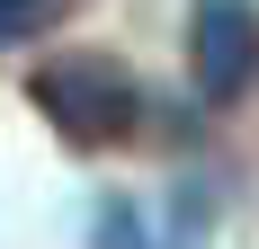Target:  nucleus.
Listing matches in <instances>:
<instances>
[{
  "mask_svg": "<svg viewBox=\"0 0 259 249\" xmlns=\"http://www.w3.org/2000/svg\"><path fill=\"white\" fill-rule=\"evenodd\" d=\"M27 107L63 134L72 151H116L143 116V89L116 53H54L27 72Z\"/></svg>",
  "mask_w": 259,
  "mask_h": 249,
  "instance_id": "f257e3e1",
  "label": "nucleus"
},
{
  "mask_svg": "<svg viewBox=\"0 0 259 249\" xmlns=\"http://www.w3.org/2000/svg\"><path fill=\"white\" fill-rule=\"evenodd\" d=\"M188 63H197V89L214 107H233L259 72V9L250 0H197L188 18Z\"/></svg>",
  "mask_w": 259,
  "mask_h": 249,
  "instance_id": "f03ea898",
  "label": "nucleus"
},
{
  "mask_svg": "<svg viewBox=\"0 0 259 249\" xmlns=\"http://www.w3.org/2000/svg\"><path fill=\"white\" fill-rule=\"evenodd\" d=\"M90 249H170L152 231V214H143V205H125V196H107L99 214H90Z\"/></svg>",
  "mask_w": 259,
  "mask_h": 249,
  "instance_id": "7ed1b4c3",
  "label": "nucleus"
},
{
  "mask_svg": "<svg viewBox=\"0 0 259 249\" xmlns=\"http://www.w3.org/2000/svg\"><path fill=\"white\" fill-rule=\"evenodd\" d=\"M54 9H63V0H0V53L36 45V36L54 27Z\"/></svg>",
  "mask_w": 259,
  "mask_h": 249,
  "instance_id": "20e7f679",
  "label": "nucleus"
}]
</instances>
